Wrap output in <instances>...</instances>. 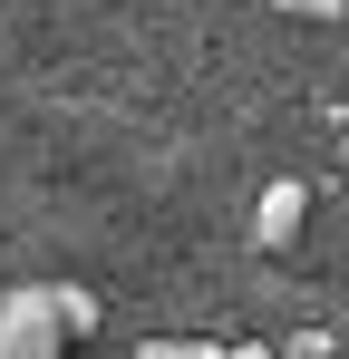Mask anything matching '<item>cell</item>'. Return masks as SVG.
<instances>
[{"instance_id":"1","label":"cell","mask_w":349,"mask_h":359,"mask_svg":"<svg viewBox=\"0 0 349 359\" xmlns=\"http://www.w3.org/2000/svg\"><path fill=\"white\" fill-rule=\"evenodd\" d=\"M0 359H68V320H58V292H20L0 311Z\"/></svg>"},{"instance_id":"2","label":"cell","mask_w":349,"mask_h":359,"mask_svg":"<svg viewBox=\"0 0 349 359\" xmlns=\"http://www.w3.org/2000/svg\"><path fill=\"white\" fill-rule=\"evenodd\" d=\"M301 214H310V204H301V184H272V194H262V233H252V243H262V252H282V243L301 233Z\"/></svg>"}]
</instances>
